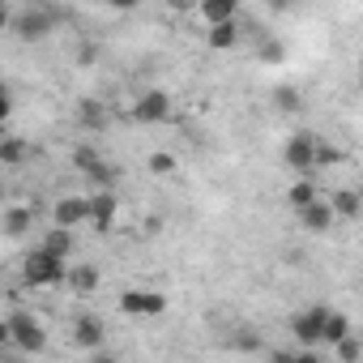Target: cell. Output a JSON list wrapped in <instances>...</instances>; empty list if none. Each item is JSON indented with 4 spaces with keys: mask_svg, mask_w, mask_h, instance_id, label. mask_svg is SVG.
Instances as JSON below:
<instances>
[{
    "mask_svg": "<svg viewBox=\"0 0 363 363\" xmlns=\"http://www.w3.org/2000/svg\"><path fill=\"white\" fill-rule=\"evenodd\" d=\"M73 167H77L82 175H90L94 167H103V158H99V150H90V145H82V150H73Z\"/></svg>",
    "mask_w": 363,
    "mask_h": 363,
    "instance_id": "23",
    "label": "cell"
},
{
    "mask_svg": "<svg viewBox=\"0 0 363 363\" xmlns=\"http://www.w3.org/2000/svg\"><path fill=\"white\" fill-rule=\"evenodd\" d=\"M43 248H52L56 257H65V261H69V257H73V248H77V240H73V227H60V223H56V227L43 235Z\"/></svg>",
    "mask_w": 363,
    "mask_h": 363,
    "instance_id": "14",
    "label": "cell"
},
{
    "mask_svg": "<svg viewBox=\"0 0 363 363\" xmlns=\"http://www.w3.org/2000/svg\"><path fill=\"white\" fill-rule=\"evenodd\" d=\"M346 333H350V320H346L342 312H329V320H325V342H329V346H337Z\"/></svg>",
    "mask_w": 363,
    "mask_h": 363,
    "instance_id": "22",
    "label": "cell"
},
{
    "mask_svg": "<svg viewBox=\"0 0 363 363\" xmlns=\"http://www.w3.org/2000/svg\"><path fill=\"white\" fill-rule=\"evenodd\" d=\"M329 206H333L337 218H359V214H363V197H359V189H333Z\"/></svg>",
    "mask_w": 363,
    "mask_h": 363,
    "instance_id": "12",
    "label": "cell"
},
{
    "mask_svg": "<svg viewBox=\"0 0 363 363\" xmlns=\"http://www.w3.org/2000/svg\"><path fill=\"white\" fill-rule=\"evenodd\" d=\"M235 13H240V0H201V18H206V26L231 22Z\"/></svg>",
    "mask_w": 363,
    "mask_h": 363,
    "instance_id": "15",
    "label": "cell"
},
{
    "mask_svg": "<svg viewBox=\"0 0 363 363\" xmlns=\"http://www.w3.org/2000/svg\"><path fill=\"white\" fill-rule=\"evenodd\" d=\"M333 350H337V359H359V342H354L350 333H346V337H342V342H337Z\"/></svg>",
    "mask_w": 363,
    "mask_h": 363,
    "instance_id": "27",
    "label": "cell"
},
{
    "mask_svg": "<svg viewBox=\"0 0 363 363\" xmlns=\"http://www.w3.org/2000/svg\"><path fill=\"white\" fill-rule=\"evenodd\" d=\"M359 90H363V69H359Z\"/></svg>",
    "mask_w": 363,
    "mask_h": 363,
    "instance_id": "31",
    "label": "cell"
},
{
    "mask_svg": "<svg viewBox=\"0 0 363 363\" xmlns=\"http://www.w3.org/2000/svg\"><path fill=\"white\" fill-rule=\"evenodd\" d=\"M150 171H154V175H171V171H175V158H171L167 150H154V154H150Z\"/></svg>",
    "mask_w": 363,
    "mask_h": 363,
    "instance_id": "25",
    "label": "cell"
},
{
    "mask_svg": "<svg viewBox=\"0 0 363 363\" xmlns=\"http://www.w3.org/2000/svg\"><path fill=\"white\" fill-rule=\"evenodd\" d=\"M5 325H9V346H18L22 354H39L48 346V333L35 312H9Z\"/></svg>",
    "mask_w": 363,
    "mask_h": 363,
    "instance_id": "2",
    "label": "cell"
},
{
    "mask_svg": "<svg viewBox=\"0 0 363 363\" xmlns=\"http://www.w3.org/2000/svg\"><path fill=\"white\" fill-rule=\"evenodd\" d=\"M274 107H278L282 116H295V111H303V94H299L295 86H278V90H274Z\"/></svg>",
    "mask_w": 363,
    "mask_h": 363,
    "instance_id": "18",
    "label": "cell"
},
{
    "mask_svg": "<svg viewBox=\"0 0 363 363\" xmlns=\"http://www.w3.org/2000/svg\"><path fill=\"white\" fill-rule=\"evenodd\" d=\"M342 158H346V154H342L337 145H329V141H320V145H316V167H337Z\"/></svg>",
    "mask_w": 363,
    "mask_h": 363,
    "instance_id": "24",
    "label": "cell"
},
{
    "mask_svg": "<svg viewBox=\"0 0 363 363\" xmlns=\"http://www.w3.org/2000/svg\"><path fill=\"white\" fill-rule=\"evenodd\" d=\"M13 30H18V35L30 43V39H43V35L52 30V22H48V13H39V9H26V13L13 22Z\"/></svg>",
    "mask_w": 363,
    "mask_h": 363,
    "instance_id": "11",
    "label": "cell"
},
{
    "mask_svg": "<svg viewBox=\"0 0 363 363\" xmlns=\"http://www.w3.org/2000/svg\"><path fill=\"white\" fill-rule=\"evenodd\" d=\"M120 308L128 316H162L167 312V295H158V291H124Z\"/></svg>",
    "mask_w": 363,
    "mask_h": 363,
    "instance_id": "6",
    "label": "cell"
},
{
    "mask_svg": "<svg viewBox=\"0 0 363 363\" xmlns=\"http://www.w3.org/2000/svg\"><path fill=\"white\" fill-rule=\"evenodd\" d=\"M90 223H94V231H111L116 227V193L111 189L90 197Z\"/></svg>",
    "mask_w": 363,
    "mask_h": 363,
    "instance_id": "9",
    "label": "cell"
},
{
    "mask_svg": "<svg viewBox=\"0 0 363 363\" xmlns=\"http://www.w3.org/2000/svg\"><path fill=\"white\" fill-rule=\"evenodd\" d=\"M0 162H5V167H22L26 162V141L22 137H5V141H0Z\"/></svg>",
    "mask_w": 363,
    "mask_h": 363,
    "instance_id": "20",
    "label": "cell"
},
{
    "mask_svg": "<svg viewBox=\"0 0 363 363\" xmlns=\"http://www.w3.org/2000/svg\"><path fill=\"white\" fill-rule=\"evenodd\" d=\"M77 120H82V128H107V107L99 99H86L77 107Z\"/></svg>",
    "mask_w": 363,
    "mask_h": 363,
    "instance_id": "17",
    "label": "cell"
},
{
    "mask_svg": "<svg viewBox=\"0 0 363 363\" xmlns=\"http://www.w3.org/2000/svg\"><path fill=\"white\" fill-rule=\"evenodd\" d=\"M35 227V210H26V206H13V210H5V235H26Z\"/></svg>",
    "mask_w": 363,
    "mask_h": 363,
    "instance_id": "16",
    "label": "cell"
},
{
    "mask_svg": "<svg viewBox=\"0 0 363 363\" xmlns=\"http://www.w3.org/2000/svg\"><path fill=\"white\" fill-rule=\"evenodd\" d=\"M22 278L30 282V286H60V282H69V265H65V257H56L52 248H30L26 252V261H22Z\"/></svg>",
    "mask_w": 363,
    "mask_h": 363,
    "instance_id": "1",
    "label": "cell"
},
{
    "mask_svg": "<svg viewBox=\"0 0 363 363\" xmlns=\"http://www.w3.org/2000/svg\"><path fill=\"white\" fill-rule=\"evenodd\" d=\"M316 137L312 133H295L286 145H282V162L291 167V171H299V175H308L312 167H316Z\"/></svg>",
    "mask_w": 363,
    "mask_h": 363,
    "instance_id": "3",
    "label": "cell"
},
{
    "mask_svg": "<svg viewBox=\"0 0 363 363\" xmlns=\"http://www.w3.org/2000/svg\"><path fill=\"white\" fill-rule=\"evenodd\" d=\"M333 218H337V214H333V206H329V201H320V197H316V201H308V206H299V227H303V231H312V235H325V231L333 227Z\"/></svg>",
    "mask_w": 363,
    "mask_h": 363,
    "instance_id": "7",
    "label": "cell"
},
{
    "mask_svg": "<svg viewBox=\"0 0 363 363\" xmlns=\"http://www.w3.org/2000/svg\"><path fill=\"white\" fill-rule=\"evenodd\" d=\"M103 5H111V9H133L137 0H103Z\"/></svg>",
    "mask_w": 363,
    "mask_h": 363,
    "instance_id": "28",
    "label": "cell"
},
{
    "mask_svg": "<svg viewBox=\"0 0 363 363\" xmlns=\"http://www.w3.org/2000/svg\"><path fill=\"white\" fill-rule=\"evenodd\" d=\"M269 5H274V9H286V5H291V0H269Z\"/></svg>",
    "mask_w": 363,
    "mask_h": 363,
    "instance_id": "29",
    "label": "cell"
},
{
    "mask_svg": "<svg viewBox=\"0 0 363 363\" xmlns=\"http://www.w3.org/2000/svg\"><path fill=\"white\" fill-rule=\"evenodd\" d=\"M261 60H265V65H282V60H286V48L274 39V43H265V48H261Z\"/></svg>",
    "mask_w": 363,
    "mask_h": 363,
    "instance_id": "26",
    "label": "cell"
},
{
    "mask_svg": "<svg viewBox=\"0 0 363 363\" xmlns=\"http://www.w3.org/2000/svg\"><path fill=\"white\" fill-rule=\"evenodd\" d=\"M69 286H73L77 295H90V291L99 286V274H94L90 265H77V269H69Z\"/></svg>",
    "mask_w": 363,
    "mask_h": 363,
    "instance_id": "21",
    "label": "cell"
},
{
    "mask_svg": "<svg viewBox=\"0 0 363 363\" xmlns=\"http://www.w3.org/2000/svg\"><path fill=\"white\" fill-rule=\"evenodd\" d=\"M52 218H56L60 227H82V223H90V197H60V201L52 206Z\"/></svg>",
    "mask_w": 363,
    "mask_h": 363,
    "instance_id": "8",
    "label": "cell"
},
{
    "mask_svg": "<svg viewBox=\"0 0 363 363\" xmlns=\"http://www.w3.org/2000/svg\"><path fill=\"white\" fill-rule=\"evenodd\" d=\"M325 320H329V308H308V312H299L295 320H291V333L299 337V346H316V342H325Z\"/></svg>",
    "mask_w": 363,
    "mask_h": 363,
    "instance_id": "4",
    "label": "cell"
},
{
    "mask_svg": "<svg viewBox=\"0 0 363 363\" xmlns=\"http://www.w3.org/2000/svg\"><path fill=\"white\" fill-rule=\"evenodd\" d=\"M167 5H171V9H184V0H167Z\"/></svg>",
    "mask_w": 363,
    "mask_h": 363,
    "instance_id": "30",
    "label": "cell"
},
{
    "mask_svg": "<svg viewBox=\"0 0 363 363\" xmlns=\"http://www.w3.org/2000/svg\"><path fill=\"white\" fill-rule=\"evenodd\" d=\"M206 43L214 48V52H231L235 43H240V22L231 18V22H214L210 30H206Z\"/></svg>",
    "mask_w": 363,
    "mask_h": 363,
    "instance_id": "10",
    "label": "cell"
},
{
    "mask_svg": "<svg viewBox=\"0 0 363 363\" xmlns=\"http://www.w3.org/2000/svg\"><path fill=\"white\" fill-rule=\"evenodd\" d=\"M171 116V94L167 90H145L137 103H133V120L137 124H162Z\"/></svg>",
    "mask_w": 363,
    "mask_h": 363,
    "instance_id": "5",
    "label": "cell"
},
{
    "mask_svg": "<svg viewBox=\"0 0 363 363\" xmlns=\"http://www.w3.org/2000/svg\"><path fill=\"white\" fill-rule=\"evenodd\" d=\"M73 337H77V346H86V350H103V320H94V316H77Z\"/></svg>",
    "mask_w": 363,
    "mask_h": 363,
    "instance_id": "13",
    "label": "cell"
},
{
    "mask_svg": "<svg viewBox=\"0 0 363 363\" xmlns=\"http://www.w3.org/2000/svg\"><path fill=\"white\" fill-rule=\"evenodd\" d=\"M286 201L299 210V206H308V201H316V184H312V175H299L295 184L286 189Z\"/></svg>",
    "mask_w": 363,
    "mask_h": 363,
    "instance_id": "19",
    "label": "cell"
}]
</instances>
